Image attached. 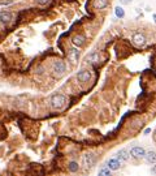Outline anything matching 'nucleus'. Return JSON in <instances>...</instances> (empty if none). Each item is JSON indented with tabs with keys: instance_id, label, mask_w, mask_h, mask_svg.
Segmentation results:
<instances>
[{
	"instance_id": "obj_1",
	"label": "nucleus",
	"mask_w": 156,
	"mask_h": 176,
	"mask_svg": "<svg viewBox=\"0 0 156 176\" xmlns=\"http://www.w3.org/2000/svg\"><path fill=\"white\" fill-rule=\"evenodd\" d=\"M50 103L53 110H61L66 104V97L62 95V94H55V95L51 97Z\"/></svg>"
},
{
	"instance_id": "obj_11",
	"label": "nucleus",
	"mask_w": 156,
	"mask_h": 176,
	"mask_svg": "<svg viewBox=\"0 0 156 176\" xmlns=\"http://www.w3.org/2000/svg\"><path fill=\"white\" fill-rule=\"evenodd\" d=\"M12 20H13V14L10 13V12H2L0 13V21H2L3 23H9L12 22Z\"/></svg>"
},
{
	"instance_id": "obj_4",
	"label": "nucleus",
	"mask_w": 156,
	"mask_h": 176,
	"mask_svg": "<svg viewBox=\"0 0 156 176\" xmlns=\"http://www.w3.org/2000/svg\"><path fill=\"white\" fill-rule=\"evenodd\" d=\"M65 68H66L65 63H64V61H61V60L55 61V63H53V65H52V69H53L55 74H58V76L65 72Z\"/></svg>"
},
{
	"instance_id": "obj_16",
	"label": "nucleus",
	"mask_w": 156,
	"mask_h": 176,
	"mask_svg": "<svg viewBox=\"0 0 156 176\" xmlns=\"http://www.w3.org/2000/svg\"><path fill=\"white\" fill-rule=\"evenodd\" d=\"M111 172H112V171L109 170L107 166H103V167H101L100 170H99V175H100V176H109V175H111Z\"/></svg>"
},
{
	"instance_id": "obj_6",
	"label": "nucleus",
	"mask_w": 156,
	"mask_h": 176,
	"mask_svg": "<svg viewBox=\"0 0 156 176\" xmlns=\"http://www.w3.org/2000/svg\"><path fill=\"white\" fill-rule=\"evenodd\" d=\"M68 59L72 61V64H77L78 63V59H80V51L78 48H70L69 52H68Z\"/></svg>"
},
{
	"instance_id": "obj_10",
	"label": "nucleus",
	"mask_w": 156,
	"mask_h": 176,
	"mask_svg": "<svg viewBox=\"0 0 156 176\" xmlns=\"http://www.w3.org/2000/svg\"><path fill=\"white\" fill-rule=\"evenodd\" d=\"M144 159L148 164H155L156 163V151L154 150H150V151H146L144 154Z\"/></svg>"
},
{
	"instance_id": "obj_5",
	"label": "nucleus",
	"mask_w": 156,
	"mask_h": 176,
	"mask_svg": "<svg viewBox=\"0 0 156 176\" xmlns=\"http://www.w3.org/2000/svg\"><path fill=\"white\" fill-rule=\"evenodd\" d=\"M105 166H107L111 171H117V170H120V167H121V160H118L117 158H111L107 160V164H105Z\"/></svg>"
},
{
	"instance_id": "obj_17",
	"label": "nucleus",
	"mask_w": 156,
	"mask_h": 176,
	"mask_svg": "<svg viewBox=\"0 0 156 176\" xmlns=\"http://www.w3.org/2000/svg\"><path fill=\"white\" fill-rule=\"evenodd\" d=\"M68 168H69L70 172H77L78 170H80V166H78L77 162H70V163L68 164Z\"/></svg>"
},
{
	"instance_id": "obj_23",
	"label": "nucleus",
	"mask_w": 156,
	"mask_h": 176,
	"mask_svg": "<svg viewBox=\"0 0 156 176\" xmlns=\"http://www.w3.org/2000/svg\"><path fill=\"white\" fill-rule=\"evenodd\" d=\"M154 20H155V22H156V14H154Z\"/></svg>"
},
{
	"instance_id": "obj_19",
	"label": "nucleus",
	"mask_w": 156,
	"mask_h": 176,
	"mask_svg": "<svg viewBox=\"0 0 156 176\" xmlns=\"http://www.w3.org/2000/svg\"><path fill=\"white\" fill-rule=\"evenodd\" d=\"M120 3L124 4V5H126V4H130L131 3V0H120Z\"/></svg>"
},
{
	"instance_id": "obj_18",
	"label": "nucleus",
	"mask_w": 156,
	"mask_h": 176,
	"mask_svg": "<svg viewBox=\"0 0 156 176\" xmlns=\"http://www.w3.org/2000/svg\"><path fill=\"white\" fill-rule=\"evenodd\" d=\"M37 2V4H39V5H46L47 3H50V0H35Z\"/></svg>"
},
{
	"instance_id": "obj_20",
	"label": "nucleus",
	"mask_w": 156,
	"mask_h": 176,
	"mask_svg": "<svg viewBox=\"0 0 156 176\" xmlns=\"http://www.w3.org/2000/svg\"><path fill=\"white\" fill-rule=\"evenodd\" d=\"M150 132H151V128H147L146 131H144V134H148V133H150Z\"/></svg>"
},
{
	"instance_id": "obj_9",
	"label": "nucleus",
	"mask_w": 156,
	"mask_h": 176,
	"mask_svg": "<svg viewBox=\"0 0 156 176\" xmlns=\"http://www.w3.org/2000/svg\"><path fill=\"white\" fill-rule=\"evenodd\" d=\"M77 78H78V81H81V82H87V81H90V78H91V73H90L88 70H81V72L77 73Z\"/></svg>"
},
{
	"instance_id": "obj_15",
	"label": "nucleus",
	"mask_w": 156,
	"mask_h": 176,
	"mask_svg": "<svg viewBox=\"0 0 156 176\" xmlns=\"http://www.w3.org/2000/svg\"><path fill=\"white\" fill-rule=\"evenodd\" d=\"M115 14H116L117 18H124V17H125V11H124V8L120 7V5H117V7L115 8Z\"/></svg>"
},
{
	"instance_id": "obj_22",
	"label": "nucleus",
	"mask_w": 156,
	"mask_h": 176,
	"mask_svg": "<svg viewBox=\"0 0 156 176\" xmlns=\"http://www.w3.org/2000/svg\"><path fill=\"white\" fill-rule=\"evenodd\" d=\"M3 25H4V23H3L2 21H0V29H2V27H3Z\"/></svg>"
},
{
	"instance_id": "obj_2",
	"label": "nucleus",
	"mask_w": 156,
	"mask_h": 176,
	"mask_svg": "<svg viewBox=\"0 0 156 176\" xmlns=\"http://www.w3.org/2000/svg\"><path fill=\"white\" fill-rule=\"evenodd\" d=\"M82 162H83V166L86 168H91V167H94V164L96 162V155L94 153H87V154L83 155Z\"/></svg>"
},
{
	"instance_id": "obj_13",
	"label": "nucleus",
	"mask_w": 156,
	"mask_h": 176,
	"mask_svg": "<svg viewBox=\"0 0 156 176\" xmlns=\"http://www.w3.org/2000/svg\"><path fill=\"white\" fill-rule=\"evenodd\" d=\"M86 60H87V63H91V64H95V63L99 61V52L94 51V52H91V54H90L87 57H86Z\"/></svg>"
},
{
	"instance_id": "obj_14",
	"label": "nucleus",
	"mask_w": 156,
	"mask_h": 176,
	"mask_svg": "<svg viewBox=\"0 0 156 176\" xmlns=\"http://www.w3.org/2000/svg\"><path fill=\"white\" fill-rule=\"evenodd\" d=\"M108 5V0H94V7L96 9H103Z\"/></svg>"
},
{
	"instance_id": "obj_21",
	"label": "nucleus",
	"mask_w": 156,
	"mask_h": 176,
	"mask_svg": "<svg viewBox=\"0 0 156 176\" xmlns=\"http://www.w3.org/2000/svg\"><path fill=\"white\" fill-rule=\"evenodd\" d=\"M152 172H154V174H156V163H155V166L152 167Z\"/></svg>"
},
{
	"instance_id": "obj_12",
	"label": "nucleus",
	"mask_w": 156,
	"mask_h": 176,
	"mask_svg": "<svg viewBox=\"0 0 156 176\" xmlns=\"http://www.w3.org/2000/svg\"><path fill=\"white\" fill-rule=\"evenodd\" d=\"M85 42H86V38H85V35H82V34H78V35H74L73 37V45L77 47L83 46Z\"/></svg>"
},
{
	"instance_id": "obj_8",
	"label": "nucleus",
	"mask_w": 156,
	"mask_h": 176,
	"mask_svg": "<svg viewBox=\"0 0 156 176\" xmlns=\"http://www.w3.org/2000/svg\"><path fill=\"white\" fill-rule=\"evenodd\" d=\"M129 158H130V151L128 149H121V150L117 153V159L121 160V162H128Z\"/></svg>"
},
{
	"instance_id": "obj_7",
	"label": "nucleus",
	"mask_w": 156,
	"mask_h": 176,
	"mask_svg": "<svg viewBox=\"0 0 156 176\" xmlns=\"http://www.w3.org/2000/svg\"><path fill=\"white\" fill-rule=\"evenodd\" d=\"M133 42H134V45L136 46H144L146 45V37H144L143 34L140 33H135L134 35H133Z\"/></svg>"
},
{
	"instance_id": "obj_3",
	"label": "nucleus",
	"mask_w": 156,
	"mask_h": 176,
	"mask_svg": "<svg viewBox=\"0 0 156 176\" xmlns=\"http://www.w3.org/2000/svg\"><path fill=\"white\" fill-rule=\"evenodd\" d=\"M144 154H146V150L140 146H134V147H131V150H130V156H133V158H135V159L144 158Z\"/></svg>"
}]
</instances>
